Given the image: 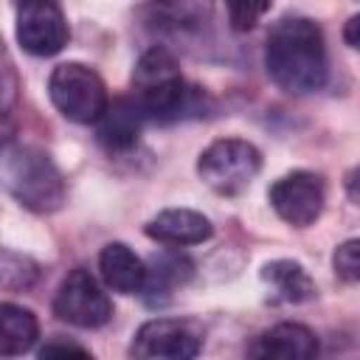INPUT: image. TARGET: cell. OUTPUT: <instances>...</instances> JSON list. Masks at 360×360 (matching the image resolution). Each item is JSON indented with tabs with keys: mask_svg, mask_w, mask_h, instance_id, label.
<instances>
[{
	"mask_svg": "<svg viewBox=\"0 0 360 360\" xmlns=\"http://www.w3.org/2000/svg\"><path fill=\"white\" fill-rule=\"evenodd\" d=\"M267 76L292 96L315 93L326 84L329 62L323 31L309 17H281L264 42Z\"/></svg>",
	"mask_w": 360,
	"mask_h": 360,
	"instance_id": "obj_1",
	"label": "cell"
},
{
	"mask_svg": "<svg viewBox=\"0 0 360 360\" xmlns=\"http://www.w3.org/2000/svg\"><path fill=\"white\" fill-rule=\"evenodd\" d=\"M3 177L8 194L28 211L51 214L65 202V177L51 160V155L37 146L8 143L3 155Z\"/></svg>",
	"mask_w": 360,
	"mask_h": 360,
	"instance_id": "obj_2",
	"label": "cell"
},
{
	"mask_svg": "<svg viewBox=\"0 0 360 360\" xmlns=\"http://www.w3.org/2000/svg\"><path fill=\"white\" fill-rule=\"evenodd\" d=\"M48 96L53 107L76 124H98L110 107L107 87L101 76L82 62H62L48 79Z\"/></svg>",
	"mask_w": 360,
	"mask_h": 360,
	"instance_id": "obj_3",
	"label": "cell"
},
{
	"mask_svg": "<svg viewBox=\"0 0 360 360\" xmlns=\"http://www.w3.org/2000/svg\"><path fill=\"white\" fill-rule=\"evenodd\" d=\"M259 169L262 152L242 138H219L208 143L197 158L200 180L222 197H236L239 191H245Z\"/></svg>",
	"mask_w": 360,
	"mask_h": 360,
	"instance_id": "obj_4",
	"label": "cell"
},
{
	"mask_svg": "<svg viewBox=\"0 0 360 360\" xmlns=\"http://www.w3.org/2000/svg\"><path fill=\"white\" fill-rule=\"evenodd\" d=\"M53 315L79 329H98L112 318V304L96 276L84 267H76L56 287Z\"/></svg>",
	"mask_w": 360,
	"mask_h": 360,
	"instance_id": "obj_5",
	"label": "cell"
},
{
	"mask_svg": "<svg viewBox=\"0 0 360 360\" xmlns=\"http://www.w3.org/2000/svg\"><path fill=\"white\" fill-rule=\"evenodd\" d=\"M202 349V332L191 321L152 318L138 326L129 354L135 360H194Z\"/></svg>",
	"mask_w": 360,
	"mask_h": 360,
	"instance_id": "obj_6",
	"label": "cell"
},
{
	"mask_svg": "<svg viewBox=\"0 0 360 360\" xmlns=\"http://www.w3.org/2000/svg\"><path fill=\"white\" fill-rule=\"evenodd\" d=\"M267 200H270L273 211L287 225L307 228L321 217L323 202H326V188H323L321 174L298 169V172H290V174L278 177L270 186Z\"/></svg>",
	"mask_w": 360,
	"mask_h": 360,
	"instance_id": "obj_7",
	"label": "cell"
},
{
	"mask_svg": "<svg viewBox=\"0 0 360 360\" xmlns=\"http://www.w3.org/2000/svg\"><path fill=\"white\" fill-rule=\"evenodd\" d=\"M70 39L62 8L51 0L22 3L17 8V42L31 56H53Z\"/></svg>",
	"mask_w": 360,
	"mask_h": 360,
	"instance_id": "obj_8",
	"label": "cell"
},
{
	"mask_svg": "<svg viewBox=\"0 0 360 360\" xmlns=\"http://www.w3.org/2000/svg\"><path fill=\"white\" fill-rule=\"evenodd\" d=\"M318 335L304 323H276L253 338L245 360H318Z\"/></svg>",
	"mask_w": 360,
	"mask_h": 360,
	"instance_id": "obj_9",
	"label": "cell"
},
{
	"mask_svg": "<svg viewBox=\"0 0 360 360\" xmlns=\"http://www.w3.org/2000/svg\"><path fill=\"white\" fill-rule=\"evenodd\" d=\"M143 231L155 242L183 248V245H200V242L211 239L214 225L200 211H191V208H166L158 217H152Z\"/></svg>",
	"mask_w": 360,
	"mask_h": 360,
	"instance_id": "obj_10",
	"label": "cell"
},
{
	"mask_svg": "<svg viewBox=\"0 0 360 360\" xmlns=\"http://www.w3.org/2000/svg\"><path fill=\"white\" fill-rule=\"evenodd\" d=\"M143 110L138 107L135 98H115L107 112L96 124L98 143L107 152H127L138 143L141 129H143Z\"/></svg>",
	"mask_w": 360,
	"mask_h": 360,
	"instance_id": "obj_11",
	"label": "cell"
},
{
	"mask_svg": "<svg viewBox=\"0 0 360 360\" xmlns=\"http://www.w3.org/2000/svg\"><path fill=\"white\" fill-rule=\"evenodd\" d=\"M98 270L101 278L110 290L132 295V292H143L146 284V264L141 262V256H135V250L124 242H107L98 253Z\"/></svg>",
	"mask_w": 360,
	"mask_h": 360,
	"instance_id": "obj_12",
	"label": "cell"
},
{
	"mask_svg": "<svg viewBox=\"0 0 360 360\" xmlns=\"http://www.w3.org/2000/svg\"><path fill=\"white\" fill-rule=\"evenodd\" d=\"M194 273V262L180 253V250H163L155 253L152 262L146 264V284H143V295L149 307L166 304L172 298V290L186 284Z\"/></svg>",
	"mask_w": 360,
	"mask_h": 360,
	"instance_id": "obj_13",
	"label": "cell"
},
{
	"mask_svg": "<svg viewBox=\"0 0 360 360\" xmlns=\"http://www.w3.org/2000/svg\"><path fill=\"white\" fill-rule=\"evenodd\" d=\"M262 281L270 284V290L276 292V298L278 301H287V304H304V301L315 298V281L292 259L267 262L262 267Z\"/></svg>",
	"mask_w": 360,
	"mask_h": 360,
	"instance_id": "obj_14",
	"label": "cell"
},
{
	"mask_svg": "<svg viewBox=\"0 0 360 360\" xmlns=\"http://www.w3.org/2000/svg\"><path fill=\"white\" fill-rule=\"evenodd\" d=\"M39 338L37 315L20 304H3L0 307V352L3 357L25 354Z\"/></svg>",
	"mask_w": 360,
	"mask_h": 360,
	"instance_id": "obj_15",
	"label": "cell"
},
{
	"mask_svg": "<svg viewBox=\"0 0 360 360\" xmlns=\"http://www.w3.org/2000/svg\"><path fill=\"white\" fill-rule=\"evenodd\" d=\"M177 79H183L180 65H177V59H174L166 48H160V45L143 51L141 59L135 62V70H132L135 96L160 90V87H166V84H172V82H177Z\"/></svg>",
	"mask_w": 360,
	"mask_h": 360,
	"instance_id": "obj_16",
	"label": "cell"
},
{
	"mask_svg": "<svg viewBox=\"0 0 360 360\" xmlns=\"http://www.w3.org/2000/svg\"><path fill=\"white\" fill-rule=\"evenodd\" d=\"M37 276H39V267L28 256H20L14 250H3L0 281H3L6 290H25L37 281Z\"/></svg>",
	"mask_w": 360,
	"mask_h": 360,
	"instance_id": "obj_17",
	"label": "cell"
},
{
	"mask_svg": "<svg viewBox=\"0 0 360 360\" xmlns=\"http://www.w3.org/2000/svg\"><path fill=\"white\" fill-rule=\"evenodd\" d=\"M332 270L340 281H349V284L360 281V239H346L335 248Z\"/></svg>",
	"mask_w": 360,
	"mask_h": 360,
	"instance_id": "obj_18",
	"label": "cell"
},
{
	"mask_svg": "<svg viewBox=\"0 0 360 360\" xmlns=\"http://www.w3.org/2000/svg\"><path fill=\"white\" fill-rule=\"evenodd\" d=\"M270 11V3H231L228 6V20L236 31L253 28L264 14Z\"/></svg>",
	"mask_w": 360,
	"mask_h": 360,
	"instance_id": "obj_19",
	"label": "cell"
},
{
	"mask_svg": "<svg viewBox=\"0 0 360 360\" xmlns=\"http://www.w3.org/2000/svg\"><path fill=\"white\" fill-rule=\"evenodd\" d=\"M37 360H96V357L84 346H79L73 340H48L39 349Z\"/></svg>",
	"mask_w": 360,
	"mask_h": 360,
	"instance_id": "obj_20",
	"label": "cell"
},
{
	"mask_svg": "<svg viewBox=\"0 0 360 360\" xmlns=\"http://www.w3.org/2000/svg\"><path fill=\"white\" fill-rule=\"evenodd\" d=\"M343 39H346L354 51H360V14H354V17L346 20V25H343Z\"/></svg>",
	"mask_w": 360,
	"mask_h": 360,
	"instance_id": "obj_21",
	"label": "cell"
},
{
	"mask_svg": "<svg viewBox=\"0 0 360 360\" xmlns=\"http://www.w3.org/2000/svg\"><path fill=\"white\" fill-rule=\"evenodd\" d=\"M346 194L352 197V202L360 208V166L357 169H352L349 174H346Z\"/></svg>",
	"mask_w": 360,
	"mask_h": 360,
	"instance_id": "obj_22",
	"label": "cell"
}]
</instances>
